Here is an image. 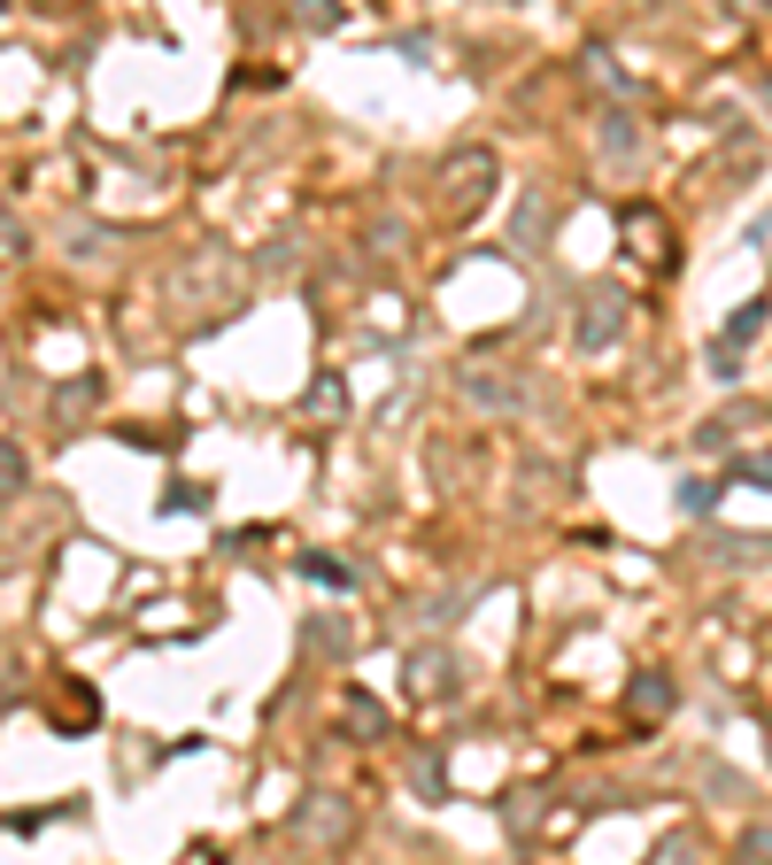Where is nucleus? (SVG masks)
I'll return each mask as SVG.
<instances>
[{
    "mask_svg": "<svg viewBox=\"0 0 772 865\" xmlns=\"http://www.w3.org/2000/svg\"><path fill=\"white\" fill-rule=\"evenodd\" d=\"M487 194H494V155H487V147H456V155L441 162V194H433L441 224H471V217L487 209Z\"/></svg>",
    "mask_w": 772,
    "mask_h": 865,
    "instance_id": "obj_1",
    "label": "nucleus"
},
{
    "mask_svg": "<svg viewBox=\"0 0 772 865\" xmlns=\"http://www.w3.org/2000/svg\"><path fill=\"white\" fill-rule=\"evenodd\" d=\"M618 332H626V294H618V287H587V294H579V349L603 356Z\"/></svg>",
    "mask_w": 772,
    "mask_h": 865,
    "instance_id": "obj_2",
    "label": "nucleus"
},
{
    "mask_svg": "<svg viewBox=\"0 0 772 865\" xmlns=\"http://www.w3.org/2000/svg\"><path fill=\"white\" fill-rule=\"evenodd\" d=\"M340 727H348V742H379L394 719H387V704L379 696H364V687H348V704H340Z\"/></svg>",
    "mask_w": 772,
    "mask_h": 865,
    "instance_id": "obj_3",
    "label": "nucleus"
},
{
    "mask_svg": "<svg viewBox=\"0 0 772 865\" xmlns=\"http://www.w3.org/2000/svg\"><path fill=\"white\" fill-rule=\"evenodd\" d=\"M626 711H634L641 727L664 719V711H672V680H664V672H634V680H626Z\"/></svg>",
    "mask_w": 772,
    "mask_h": 865,
    "instance_id": "obj_4",
    "label": "nucleus"
},
{
    "mask_svg": "<svg viewBox=\"0 0 772 865\" xmlns=\"http://www.w3.org/2000/svg\"><path fill=\"white\" fill-rule=\"evenodd\" d=\"M294 827L317 834V842H340V834H348V804H340V796H309V804L294 812Z\"/></svg>",
    "mask_w": 772,
    "mask_h": 865,
    "instance_id": "obj_5",
    "label": "nucleus"
},
{
    "mask_svg": "<svg viewBox=\"0 0 772 865\" xmlns=\"http://www.w3.org/2000/svg\"><path fill=\"white\" fill-rule=\"evenodd\" d=\"M409 687H417V696H449V657L441 649H417L409 657Z\"/></svg>",
    "mask_w": 772,
    "mask_h": 865,
    "instance_id": "obj_6",
    "label": "nucleus"
},
{
    "mask_svg": "<svg viewBox=\"0 0 772 865\" xmlns=\"http://www.w3.org/2000/svg\"><path fill=\"white\" fill-rule=\"evenodd\" d=\"M62 719H70V727H94V719H101V704H94V687H85V680H70L62 696H54V727H62Z\"/></svg>",
    "mask_w": 772,
    "mask_h": 865,
    "instance_id": "obj_7",
    "label": "nucleus"
},
{
    "mask_svg": "<svg viewBox=\"0 0 772 865\" xmlns=\"http://www.w3.org/2000/svg\"><path fill=\"white\" fill-rule=\"evenodd\" d=\"M24 479H32L24 449H16V441H0V502H9V495H24Z\"/></svg>",
    "mask_w": 772,
    "mask_h": 865,
    "instance_id": "obj_8",
    "label": "nucleus"
},
{
    "mask_svg": "<svg viewBox=\"0 0 772 865\" xmlns=\"http://www.w3.org/2000/svg\"><path fill=\"white\" fill-rule=\"evenodd\" d=\"M764 317H772L764 302H749V309H734V317H726V340H734V349H749V340L764 332Z\"/></svg>",
    "mask_w": 772,
    "mask_h": 865,
    "instance_id": "obj_9",
    "label": "nucleus"
},
{
    "mask_svg": "<svg viewBox=\"0 0 772 865\" xmlns=\"http://www.w3.org/2000/svg\"><path fill=\"white\" fill-rule=\"evenodd\" d=\"M294 16H302L309 32H332V24H340V0H294Z\"/></svg>",
    "mask_w": 772,
    "mask_h": 865,
    "instance_id": "obj_10",
    "label": "nucleus"
},
{
    "mask_svg": "<svg viewBox=\"0 0 772 865\" xmlns=\"http://www.w3.org/2000/svg\"><path fill=\"white\" fill-rule=\"evenodd\" d=\"M155 510H162V517H179V510H209V487H170Z\"/></svg>",
    "mask_w": 772,
    "mask_h": 865,
    "instance_id": "obj_11",
    "label": "nucleus"
},
{
    "mask_svg": "<svg viewBox=\"0 0 772 865\" xmlns=\"http://www.w3.org/2000/svg\"><path fill=\"white\" fill-rule=\"evenodd\" d=\"M711 502H719V487H711V479H679V510H688V517H703Z\"/></svg>",
    "mask_w": 772,
    "mask_h": 865,
    "instance_id": "obj_12",
    "label": "nucleus"
},
{
    "mask_svg": "<svg viewBox=\"0 0 772 865\" xmlns=\"http://www.w3.org/2000/svg\"><path fill=\"white\" fill-rule=\"evenodd\" d=\"M85 410H94V379H77L70 394H54V417H85Z\"/></svg>",
    "mask_w": 772,
    "mask_h": 865,
    "instance_id": "obj_13",
    "label": "nucleus"
},
{
    "mask_svg": "<svg viewBox=\"0 0 772 865\" xmlns=\"http://www.w3.org/2000/svg\"><path fill=\"white\" fill-rule=\"evenodd\" d=\"M541 217H549V202H541V194H534V202H526V209H518V240H526V247H534V240H541Z\"/></svg>",
    "mask_w": 772,
    "mask_h": 865,
    "instance_id": "obj_14",
    "label": "nucleus"
},
{
    "mask_svg": "<svg viewBox=\"0 0 772 865\" xmlns=\"http://www.w3.org/2000/svg\"><path fill=\"white\" fill-rule=\"evenodd\" d=\"M417 789H425V796H441V789H449V772H441V757H417Z\"/></svg>",
    "mask_w": 772,
    "mask_h": 865,
    "instance_id": "obj_15",
    "label": "nucleus"
},
{
    "mask_svg": "<svg viewBox=\"0 0 772 865\" xmlns=\"http://www.w3.org/2000/svg\"><path fill=\"white\" fill-rule=\"evenodd\" d=\"M309 402H317V410H324V417H332V410H340V402H348V394H340V379H332V371H324V379H317V387H309Z\"/></svg>",
    "mask_w": 772,
    "mask_h": 865,
    "instance_id": "obj_16",
    "label": "nucleus"
},
{
    "mask_svg": "<svg viewBox=\"0 0 772 865\" xmlns=\"http://www.w3.org/2000/svg\"><path fill=\"white\" fill-rule=\"evenodd\" d=\"M302 572H309V580H324V587H340V580H348V572H340L332 557H302Z\"/></svg>",
    "mask_w": 772,
    "mask_h": 865,
    "instance_id": "obj_17",
    "label": "nucleus"
},
{
    "mask_svg": "<svg viewBox=\"0 0 772 865\" xmlns=\"http://www.w3.org/2000/svg\"><path fill=\"white\" fill-rule=\"evenodd\" d=\"M742 857H772V827H749L742 834Z\"/></svg>",
    "mask_w": 772,
    "mask_h": 865,
    "instance_id": "obj_18",
    "label": "nucleus"
},
{
    "mask_svg": "<svg viewBox=\"0 0 772 865\" xmlns=\"http://www.w3.org/2000/svg\"><path fill=\"white\" fill-rule=\"evenodd\" d=\"M0 9H9V0H0Z\"/></svg>",
    "mask_w": 772,
    "mask_h": 865,
    "instance_id": "obj_19",
    "label": "nucleus"
}]
</instances>
